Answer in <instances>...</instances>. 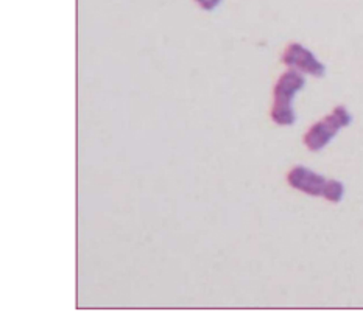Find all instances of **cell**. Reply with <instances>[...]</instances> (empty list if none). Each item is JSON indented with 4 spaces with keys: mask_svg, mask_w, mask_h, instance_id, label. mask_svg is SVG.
Wrapping results in <instances>:
<instances>
[{
    "mask_svg": "<svg viewBox=\"0 0 363 311\" xmlns=\"http://www.w3.org/2000/svg\"><path fill=\"white\" fill-rule=\"evenodd\" d=\"M345 195V186L340 181L328 179L325 191H323V198L328 199L329 203H340Z\"/></svg>",
    "mask_w": 363,
    "mask_h": 311,
    "instance_id": "5b68a950",
    "label": "cell"
},
{
    "mask_svg": "<svg viewBox=\"0 0 363 311\" xmlns=\"http://www.w3.org/2000/svg\"><path fill=\"white\" fill-rule=\"evenodd\" d=\"M287 181L290 187H294L295 190L303 191V193L311 196H323V191H325L328 182L325 176L306 169L303 165H298L295 169H291L287 174Z\"/></svg>",
    "mask_w": 363,
    "mask_h": 311,
    "instance_id": "277c9868",
    "label": "cell"
},
{
    "mask_svg": "<svg viewBox=\"0 0 363 311\" xmlns=\"http://www.w3.org/2000/svg\"><path fill=\"white\" fill-rule=\"evenodd\" d=\"M352 122V117L345 106H337L333 114L321 118L315 123L309 131L304 134V145L311 151H320L333 140L342 128L348 126Z\"/></svg>",
    "mask_w": 363,
    "mask_h": 311,
    "instance_id": "7a4b0ae2",
    "label": "cell"
},
{
    "mask_svg": "<svg viewBox=\"0 0 363 311\" xmlns=\"http://www.w3.org/2000/svg\"><path fill=\"white\" fill-rule=\"evenodd\" d=\"M282 62L291 69L304 72V74L315 78H321L326 74L325 64L318 61V58L309 49H306L304 45L298 43H291L287 45V49L284 50L282 55Z\"/></svg>",
    "mask_w": 363,
    "mask_h": 311,
    "instance_id": "3957f363",
    "label": "cell"
},
{
    "mask_svg": "<svg viewBox=\"0 0 363 311\" xmlns=\"http://www.w3.org/2000/svg\"><path fill=\"white\" fill-rule=\"evenodd\" d=\"M222 0H195V4H199L204 11H212L220 5Z\"/></svg>",
    "mask_w": 363,
    "mask_h": 311,
    "instance_id": "8992f818",
    "label": "cell"
},
{
    "mask_svg": "<svg viewBox=\"0 0 363 311\" xmlns=\"http://www.w3.org/2000/svg\"><path fill=\"white\" fill-rule=\"evenodd\" d=\"M306 86V78L299 74V70L290 69L279 77L273 89V108L272 120L279 126H290L296 122V114L294 109L295 95Z\"/></svg>",
    "mask_w": 363,
    "mask_h": 311,
    "instance_id": "6da1fadb",
    "label": "cell"
}]
</instances>
